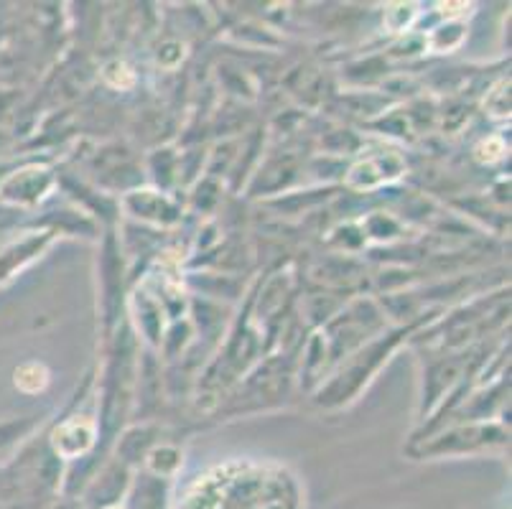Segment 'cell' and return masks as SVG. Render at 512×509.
<instances>
[{
    "instance_id": "obj_4",
    "label": "cell",
    "mask_w": 512,
    "mask_h": 509,
    "mask_svg": "<svg viewBox=\"0 0 512 509\" xmlns=\"http://www.w3.org/2000/svg\"><path fill=\"white\" fill-rule=\"evenodd\" d=\"M502 153H505V146H502L500 138H490L487 143H482V146L477 148V158L479 161H487V163L500 161Z\"/></svg>"
},
{
    "instance_id": "obj_2",
    "label": "cell",
    "mask_w": 512,
    "mask_h": 509,
    "mask_svg": "<svg viewBox=\"0 0 512 509\" xmlns=\"http://www.w3.org/2000/svg\"><path fill=\"white\" fill-rule=\"evenodd\" d=\"M395 153H380L375 158H365L362 163H357L349 174V184L360 186V189H370V186L383 184V181L398 179L403 168H390L388 161H393Z\"/></svg>"
},
{
    "instance_id": "obj_3",
    "label": "cell",
    "mask_w": 512,
    "mask_h": 509,
    "mask_svg": "<svg viewBox=\"0 0 512 509\" xmlns=\"http://www.w3.org/2000/svg\"><path fill=\"white\" fill-rule=\"evenodd\" d=\"M16 385L23 392H39L46 385V370L41 364H23L16 372Z\"/></svg>"
},
{
    "instance_id": "obj_5",
    "label": "cell",
    "mask_w": 512,
    "mask_h": 509,
    "mask_svg": "<svg viewBox=\"0 0 512 509\" xmlns=\"http://www.w3.org/2000/svg\"><path fill=\"white\" fill-rule=\"evenodd\" d=\"M107 509H118V507H107Z\"/></svg>"
},
{
    "instance_id": "obj_1",
    "label": "cell",
    "mask_w": 512,
    "mask_h": 509,
    "mask_svg": "<svg viewBox=\"0 0 512 509\" xmlns=\"http://www.w3.org/2000/svg\"><path fill=\"white\" fill-rule=\"evenodd\" d=\"M179 509H301V494L281 469L227 466L199 479Z\"/></svg>"
}]
</instances>
